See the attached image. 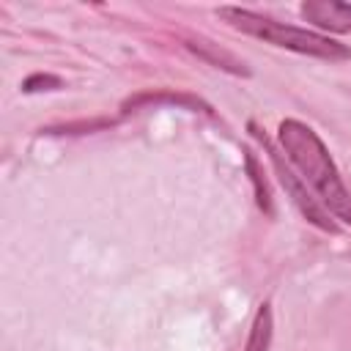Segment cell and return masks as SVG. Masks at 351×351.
I'll return each instance as SVG.
<instances>
[{
  "label": "cell",
  "mask_w": 351,
  "mask_h": 351,
  "mask_svg": "<svg viewBox=\"0 0 351 351\" xmlns=\"http://www.w3.org/2000/svg\"><path fill=\"white\" fill-rule=\"evenodd\" d=\"M277 145L296 167V173L304 178V184L315 192L321 206L332 217L351 225V192L343 184V176L335 159L329 156L324 140L307 123L296 118H285L277 126Z\"/></svg>",
  "instance_id": "cell-1"
},
{
  "label": "cell",
  "mask_w": 351,
  "mask_h": 351,
  "mask_svg": "<svg viewBox=\"0 0 351 351\" xmlns=\"http://www.w3.org/2000/svg\"><path fill=\"white\" fill-rule=\"evenodd\" d=\"M217 16L222 22H228L230 27L241 30L244 36H252V38H261L271 47H280V49H291V52H299V55H310V58H321V60H348L351 58V49L324 33H315V30H304V27H296V25H285V22H277L271 16H263V14H255L250 8H239V5H222L217 8Z\"/></svg>",
  "instance_id": "cell-2"
},
{
  "label": "cell",
  "mask_w": 351,
  "mask_h": 351,
  "mask_svg": "<svg viewBox=\"0 0 351 351\" xmlns=\"http://www.w3.org/2000/svg\"><path fill=\"white\" fill-rule=\"evenodd\" d=\"M247 129H250V134L258 140V145L266 151V156H269V162H271V167H274L277 181L282 184V189H285V195L293 200V206L302 211V217H304L310 225H315V228H321V230H326V233H337V230H340L337 222H335L332 214L321 206V200L310 192V186H307L304 178L296 173V167L288 162V156L282 154V148H280L255 121H250Z\"/></svg>",
  "instance_id": "cell-3"
},
{
  "label": "cell",
  "mask_w": 351,
  "mask_h": 351,
  "mask_svg": "<svg viewBox=\"0 0 351 351\" xmlns=\"http://www.w3.org/2000/svg\"><path fill=\"white\" fill-rule=\"evenodd\" d=\"M162 104H170V107H181V110H189V112H206V115H214L211 104L203 101L200 96H192V93H178V90H143V93H134L129 96L123 104H121V115H129V112H137V110H148V107H162Z\"/></svg>",
  "instance_id": "cell-4"
},
{
  "label": "cell",
  "mask_w": 351,
  "mask_h": 351,
  "mask_svg": "<svg viewBox=\"0 0 351 351\" xmlns=\"http://www.w3.org/2000/svg\"><path fill=\"white\" fill-rule=\"evenodd\" d=\"M299 14L310 25H315L318 30L351 33V3H340V0H304L299 5Z\"/></svg>",
  "instance_id": "cell-5"
},
{
  "label": "cell",
  "mask_w": 351,
  "mask_h": 351,
  "mask_svg": "<svg viewBox=\"0 0 351 351\" xmlns=\"http://www.w3.org/2000/svg\"><path fill=\"white\" fill-rule=\"evenodd\" d=\"M186 47H189L197 58L208 60V63L217 66V69H225V71L239 74V77H250V69H247L244 60H239L233 52L222 49L219 44H214V41H208V38H186Z\"/></svg>",
  "instance_id": "cell-6"
},
{
  "label": "cell",
  "mask_w": 351,
  "mask_h": 351,
  "mask_svg": "<svg viewBox=\"0 0 351 351\" xmlns=\"http://www.w3.org/2000/svg\"><path fill=\"white\" fill-rule=\"evenodd\" d=\"M244 167H247V176H250V181H252L258 208H261L266 217H274V200H271L269 181H266V176H263V167H261L258 156H255L250 148H244Z\"/></svg>",
  "instance_id": "cell-7"
},
{
  "label": "cell",
  "mask_w": 351,
  "mask_h": 351,
  "mask_svg": "<svg viewBox=\"0 0 351 351\" xmlns=\"http://www.w3.org/2000/svg\"><path fill=\"white\" fill-rule=\"evenodd\" d=\"M271 335H274V318H271V304L263 302L252 318L250 335H247V346L244 351H269L271 346Z\"/></svg>",
  "instance_id": "cell-8"
},
{
  "label": "cell",
  "mask_w": 351,
  "mask_h": 351,
  "mask_svg": "<svg viewBox=\"0 0 351 351\" xmlns=\"http://www.w3.org/2000/svg\"><path fill=\"white\" fill-rule=\"evenodd\" d=\"M63 85V80L60 77H55V74H30L25 82H22V90L25 93H38V90H58Z\"/></svg>",
  "instance_id": "cell-9"
}]
</instances>
